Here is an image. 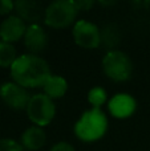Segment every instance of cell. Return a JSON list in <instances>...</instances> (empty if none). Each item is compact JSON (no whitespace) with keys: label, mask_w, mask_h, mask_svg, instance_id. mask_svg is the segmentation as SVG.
Listing matches in <instances>:
<instances>
[{"label":"cell","mask_w":150,"mask_h":151,"mask_svg":"<svg viewBox=\"0 0 150 151\" xmlns=\"http://www.w3.org/2000/svg\"><path fill=\"white\" fill-rule=\"evenodd\" d=\"M106 98H108V94H106V90L104 88H92L88 93V101L96 109H101L104 104L106 102Z\"/></svg>","instance_id":"cell-16"},{"label":"cell","mask_w":150,"mask_h":151,"mask_svg":"<svg viewBox=\"0 0 150 151\" xmlns=\"http://www.w3.org/2000/svg\"><path fill=\"white\" fill-rule=\"evenodd\" d=\"M79 15V8L73 0H57L45 8L44 23L55 29L72 25Z\"/></svg>","instance_id":"cell-3"},{"label":"cell","mask_w":150,"mask_h":151,"mask_svg":"<svg viewBox=\"0 0 150 151\" xmlns=\"http://www.w3.org/2000/svg\"><path fill=\"white\" fill-rule=\"evenodd\" d=\"M50 151H76L74 147L68 142H57L56 145H53Z\"/></svg>","instance_id":"cell-19"},{"label":"cell","mask_w":150,"mask_h":151,"mask_svg":"<svg viewBox=\"0 0 150 151\" xmlns=\"http://www.w3.org/2000/svg\"><path fill=\"white\" fill-rule=\"evenodd\" d=\"M76 3V7L79 8V11H88L90 7L93 5V1H84V0H81V1H74Z\"/></svg>","instance_id":"cell-20"},{"label":"cell","mask_w":150,"mask_h":151,"mask_svg":"<svg viewBox=\"0 0 150 151\" xmlns=\"http://www.w3.org/2000/svg\"><path fill=\"white\" fill-rule=\"evenodd\" d=\"M137 102L130 94L126 93H118L113 96L108 102V109L113 117L118 119L128 118L136 111Z\"/></svg>","instance_id":"cell-9"},{"label":"cell","mask_w":150,"mask_h":151,"mask_svg":"<svg viewBox=\"0 0 150 151\" xmlns=\"http://www.w3.org/2000/svg\"><path fill=\"white\" fill-rule=\"evenodd\" d=\"M12 9H15V3L11 0H0V16L8 15Z\"/></svg>","instance_id":"cell-18"},{"label":"cell","mask_w":150,"mask_h":151,"mask_svg":"<svg viewBox=\"0 0 150 151\" xmlns=\"http://www.w3.org/2000/svg\"><path fill=\"white\" fill-rule=\"evenodd\" d=\"M48 63L37 55H21L11 66V77L13 82L23 88H43L50 77Z\"/></svg>","instance_id":"cell-1"},{"label":"cell","mask_w":150,"mask_h":151,"mask_svg":"<svg viewBox=\"0 0 150 151\" xmlns=\"http://www.w3.org/2000/svg\"><path fill=\"white\" fill-rule=\"evenodd\" d=\"M0 151H24L21 143L13 141V139H0Z\"/></svg>","instance_id":"cell-17"},{"label":"cell","mask_w":150,"mask_h":151,"mask_svg":"<svg viewBox=\"0 0 150 151\" xmlns=\"http://www.w3.org/2000/svg\"><path fill=\"white\" fill-rule=\"evenodd\" d=\"M43 89H44V94L49 97L50 99L61 98L65 96L66 90H68V82L61 76L50 74V77L45 81Z\"/></svg>","instance_id":"cell-13"},{"label":"cell","mask_w":150,"mask_h":151,"mask_svg":"<svg viewBox=\"0 0 150 151\" xmlns=\"http://www.w3.org/2000/svg\"><path fill=\"white\" fill-rule=\"evenodd\" d=\"M27 32L25 21L20 19L17 15L8 16L3 23L0 24V40L5 42H16L24 37Z\"/></svg>","instance_id":"cell-8"},{"label":"cell","mask_w":150,"mask_h":151,"mask_svg":"<svg viewBox=\"0 0 150 151\" xmlns=\"http://www.w3.org/2000/svg\"><path fill=\"white\" fill-rule=\"evenodd\" d=\"M108 130V118L101 109L92 107L81 114L74 123V134L82 142H94L101 139Z\"/></svg>","instance_id":"cell-2"},{"label":"cell","mask_w":150,"mask_h":151,"mask_svg":"<svg viewBox=\"0 0 150 151\" xmlns=\"http://www.w3.org/2000/svg\"><path fill=\"white\" fill-rule=\"evenodd\" d=\"M120 40H121V35L114 24H108L104 27V29L101 31V45L113 50V48L118 44Z\"/></svg>","instance_id":"cell-14"},{"label":"cell","mask_w":150,"mask_h":151,"mask_svg":"<svg viewBox=\"0 0 150 151\" xmlns=\"http://www.w3.org/2000/svg\"><path fill=\"white\" fill-rule=\"evenodd\" d=\"M17 57L15 47L0 40V68H11Z\"/></svg>","instance_id":"cell-15"},{"label":"cell","mask_w":150,"mask_h":151,"mask_svg":"<svg viewBox=\"0 0 150 151\" xmlns=\"http://www.w3.org/2000/svg\"><path fill=\"white\" fill-rule=\"evenodd\" d=\"M72 35H73L74 42L85 49H94L101 45V31L92 21H76Z\"/></svg>","instance_id":"cell-6"},{"label":"cell","mask_w":150,"mask_h":151,"mask_svg":"<svg viewBox=\"0 0 150 151\" xmlns=\"http://www.w3.org/2000/svg\"><path fill=\"white\" fill-rule=\"evenodd\" d=\"M24 45L31 55H36L47 48L48 35L41 25L31 24L27 27V32L24 35Z\"/></svg>","instance_id":"cell-10"},{"label":"cell","mask_w":150,"mask_h":151,"mask_svg":"<svg viewBox=\"0 0 150 151\" xmlns=\"http://www.w3.org/2000/svg\"><path fill=\"white\" fill-rule=\"evenodd\" d=\"M27 115L35 126L44 127L49 125L56 115V105L45 94H35L27 106Z\"/></svg>","instance_id":"cell-5"},{"label":"cell","mask_w":150,"mask_h":151,"mask_svg":"<svg viewBox=\"0 0 150 151\" xmlns=\"http://www.w3.org/2000/svg\"><path fill=\"white\" fill-rule=\"evenodd\" d=\"M0 98L11 109L23 110L28 106L31 96L28 94L25 88L17 85L13 81H9V82L1 83L0 86Z\"/></svg>","instance_id":"cell-7"},{"label":"cell","mask_w":150,"mask_h":151,"mask_svg":"<svg viewBox=\"0 0 150 151\" xmlns=\"http://www.w3.org/2000/svg\"><path fill=\"white\" fill-rule=\"evenodd\" d=\"M15 9L19 17L24 21H31L32 24H37L36 21H39L45 13V8L41 3L33 0H19L15 3Z\"/></svg>","instance_id":"cell-11"},{"label":"cell","mask_w":150,"mask_h":151,"mask_svg":"<svg viewBox=\"0 0 150 151\" xmlns=\"http://www.w3.org/2000/svg\"><path fill=\"white\" fill-rule=\"evenodd\" d=\"M102 70L108 78L116 82L128 81L133 73V63L122 50H108L102 58Z\"/></svg>","instance_id":"cell-4"},{"label":"cell","mask_w":150,"mask_h":151,"mask_svg":"<svg viewBox=\"0 0 150 151\" xmlns=\"http://www.w3.org/2000/svg\"><path fill=\"white\" fill-rule=\"evenodd\" d=\"M47 142V134L39 126H31L21 134V146L29 151L40 150Z\"/></svg>","instance_id":"cell-12"}]
</instances>
